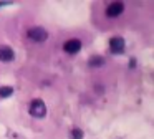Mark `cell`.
Listing matches in <instances>:
<instances>
[{
  "mask_svg": "<svg viewBox=\"0 0 154 139\" xmlns=\"http://www.w3.org/2000/svg\"><path fill=\"white\" fill-rule=\"evenodd\" d=\"M28 111H30V114L33 116V118H43V116L47 114V104H45L42 99H33V101L30 103Z\"/></svg>",
  "mask_w": 154,
  "mask_h": 139,
  "instance_id": "1",
  "label": "cell"
},
{
  "mask_svg": "<svg viewBox=\"0 0 154 139\" xmlns=\"http://www.w3.org/2000/svg\"><path fill=\"white\" fill-rule=\"evenodd\" d=\"M28 38L35 43H42L48 38V32L42 26H33V28L28 30Z\"/></svg>",
  "mask_w": 154,
  "mask_h": 139,
  "instance_id": "2",
  "label": "cell"
},
{
  "mask_svg": "<svg viewBox=\"0 0 154 139\" xmlns=\"http://www.w3.org/2000/svg\"><path fill=\"white\" fill-rule=\"evenodd\" d=\"M123 10H124L123 2H113L106 7V15L109 17V18H116V17H119L121 13H123Z\"/></svg>",
  "mask_w": 154,
  "mask_h": 139,
  "instance_id": "3",
  "label": "cell"
},
{
  "mask_svg": "<svg viewBox=\"0 0 154 139\" xmlns=\"http://www.w3.org/2000/svg\"><path fill=\"white\" fill-rule=\"evenodd\" d=\"M63 50L66 53H70V55H75V53H78L81 50V40H78V38H70V40H66L65 42V45H63Z\"/></svg>",
  "mask_w": 154,
  "mask_h": 139,
  "instance_id": "4",
  "label": "cell"
},
{
  "mask_svg": "<svg viewBox=\"0 0 154 139\" xmlns=\"http://www.w3.org/2000/svg\"><path fill=\"white\" fill-rule=\"evenodd\" d=\"M124 46H126V43H124V40L121 38V36H113V38L109 40V48L113 53H123Z\"/></svg>",
  "mask_w": 154,
  "mask_h": 139,
  "instance_id": "5",
  "label": "cell"
},
{
  "mask_svg": "<svg viewBox=\"0 0 154 139\" xmlns=\"http://www.w3.org/2000/svg\"><path fill=\"white\" fill-rule=\"evenodd\" d=\"M14 58H15V51L10 48V46H7V45L0 46V61L8 63V61H12Z\"/></svg>",
  "mask_w": 154,
  "mask_h": 139,
  "instance_id": "6",
  "label": "cell"
},
{
  "mask_svg": "<svg viewBox=\"0 0 154 139\" xmlns=\"http://www.w3.org/2000/svg\"><path fill=\"white\" fill-rule=\"evenodd\" d=\"M14 94V88L12 86H0V98H8Z\"/></svg>",
  "mask_w": 154,
  "mask_h": 139,
  "instance_id": "7",
  "label": "cell"
},
{
  "mask_svg": "<svg viewBox=\"0 0 154 139\" xmlns=\"http://www.w3.org/2000/svg\"><path fill=\"white\" fill-rule=\"evenodd\" d=\"M103 63H104V60L101 58V56H94V58L90 60V66H91V68H96V66L103 65Z\"/></svg>",
  "mask_w": 154,
  "mask_h": 139,
  "instance_id": "8",
  "label": "cell"
},
{
  "mask_svg": "<svg viewBox=\"0 0 154 139\" xmlns=\"http://www.w3.org/2000/svg\"><path fill=\"white\" fill-rule=\"evenodd\" d=\"M70 137L71 139H83V131L81 129H71Z\"/></svg>",
  "mask_w": 154,
  "mask_h": 139,
  "instance_id": "9",
  "label": "cell"
}]
</instances>
